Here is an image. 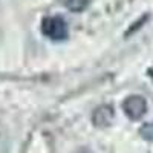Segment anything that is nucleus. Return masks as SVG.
Returning <instances> with one entry per match:
<instances>
[{"instance_id": "nucleus-1", "label": "nucleus", "mask_w": 153, "mask_h": 153, "mask_svg": "<svg viewBox=\"0 0 153 153\" xmlns=\"http://www.w3.org/2000/svg\"><path fill=\"white\" fill-rule=\"evenodd\" d=\"M42 34L52 42H63L69 37V26L60 16H51L42 20Z\"/></svg>"}, {"instance_id": "nucleus-2", "label": "nucleus", "mask_w": 153, "mask_h": 153, "mask_svg": "<svg viewBox=\"0 0 153 153\" xmlns=\"http://www.w3.org/2000/svg\"><path fill=\"white\" fill-rule=\"evenodd\" d=\"M121 107H123L126 117L129 120L138 121V120H141L147 112V101L141 95H130L123 101Z\"/></svg>"}, {"instance_id": "nucleus-3", "label": "nucleus", "mask_w": 153, "mask_h": 153, "mask_svg": "<svg viewBox=\"0 0 153 153\" xmlns=\"http://www.w3.org/2000/svg\"><path fill=\"white\" fill-rule=\"evenodd\" d=\"M113 120H115V110L110 104L98 106L92 113V123L98 129H106V127L112 126Z\"/></svg>"}, {"instance_id": "nucleus-4", "label": "nucleus", "mask_w": 153, "mask_h": 153, "mask_svg": "<svg viewBox=\"0 0 153 153\" xmlns=\"http://www.w3.org/2000/svg\"><path fill=\"white\" fill-rule=\"evenodd\" d=\"M61 3L72 12H81L89 6V0H61Z\"/></svg>"}, {"instance_id": "nucleus-5", "label": "nucleus", "mask_w": 153, "mask_h": 153, "mask_svg": "<svg viewBox=\"0 0 153 153\" xmlns=\"http://www.w3.org/2000/svg\"><path fill=\"white\" fill-rule=\"evenodd\" d=\"M139 135H141L146 141L153 143V123H146L144 126H141V129H139Z\"/></svg>"}, {"instance_id": "nucleus-6", "label": "nucleus", "mask_w": 153, "mask_h": 153, "mask_svg": "<svg viewBox=\"0 0 153 153\" xmlns=\"http://www.w3.org/2000/svg\"><path fill=\"white\" fill-rule=\"evenodd\" d=\"M149 17H150L149 14H146V16H143V17H139V19H138V20H136V22H135V23L132 25V26H130L129 29L126 31V34H124V35H126V37H129L130 34L136 32V29H139V28H141L143 25H144V23H146V22L149 20Z\"/></svg>"}, {"instance_id": "nucleus-7", "label": "nucleus", "mask_w": 153, "mask_h": 153, "mask_svg": "<svg viewBox=\"0 0 153 153\" xmlns=\"http://www.w3.org/2000/svg\"><path fill=\"white\" fill-rule=\"evenodd\" d=\"M78 153H92L91 150H87V149H83V150H80Z\"/></svg>"}]
</instances>
